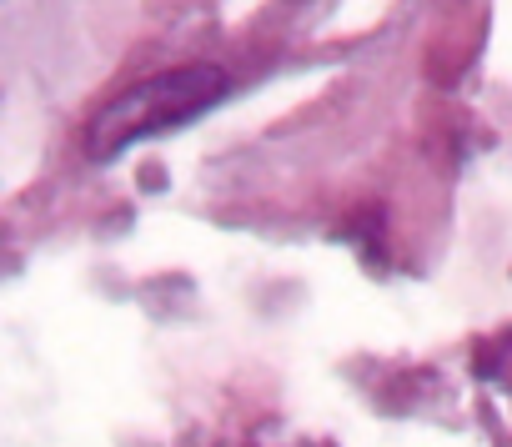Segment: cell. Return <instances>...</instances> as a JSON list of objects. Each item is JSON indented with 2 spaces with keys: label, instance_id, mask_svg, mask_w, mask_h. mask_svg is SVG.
<instances>
[{
  "label": "cell",
  "instance_id": "obj_1",
  "mask_svg": "<svg viewBox=\"0 0 512 447\" xmlns=\"http://www.w3.org/2000/svg\"><path fill=\"white\" fill-rule=\"evenodd\" d=\"M226 96V71L221 66H176L161 76H146L136 86H126L121 96H111L91 126H86V156L91 161H116L121 151H131L136 141L166 136L186 121H196L201 111H211Z\"/></svg>",
  "mask_w": 512,
  "mask_h": 447
}]
</instances>
